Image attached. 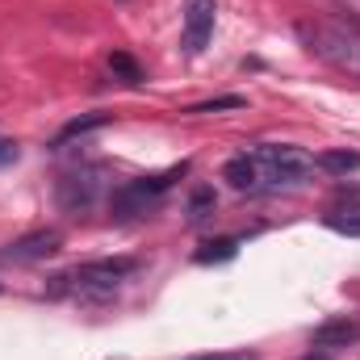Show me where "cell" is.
I'll return each mask as SVG.
<instances>
[{
  "mask_svg": "<svg viewBox=\"0 0 360 360\" xmlns=\"http://www.w3.org/2000/svg\"><path fill=\"white\" fill-rule=\"evenodd\" d=\"M139 272L134 256H109V260H89V264H76V269L51 276L46 293L55 297H76V302H109L117 297L122 281Z\"/></svg>",
  "mask_w": 360,
  "mask_h": 360,
  "instance_id": "1",
  "label": "cell"
},
{
  "mask_svg": "<svg viewBox=\"0 0 360 360\" xmlns=\"http://www.w3.org/2000/svg\"><path fill=\"white\" fill-rule=\"evenodd\" d=\"M302 46L327 68L360 80V25L356 21H297Z\"/></svg>",
  "mask_w": 360,
  "mask_h": 360,
  "instance_id": "2",
  "label": "cell"
},
{
  "mask_svg": "<svg viewBox=\"0 0 360 360\" xmlns=\"http://www.w3.org/2000/svg\"><path fill=\"white\" fill-rule=\"evenodd\" d=\"M260 168V184L264 188H293V184H306L314 176V155L293 147V143H256L248 151Z\"/></svg>",
  "mask_w": 360,
  "mask_h": 360,
  "instance_id": "3",
  "label": "cell"
},
{
  "mask_svg": "<svg viewBox=\"0 0 360 360\" xmlns=\"http://www.w3.org/2000/svg\"><path fill=\"white\" fill-rule=\"evenodd\" d=\"M188 172V160H180L176 168H168V172H160V176H143V180H126L122 188H113V197H109V210H113V218H134V214H147L180 176Z\"/></svg>",
  "mask_w": 360,
  "mask_h": 360,
  "instance_id": "4",
  "label": "cell"
},
{
  "mask_svg": "<svg viewBox=\"0 0 360 360\" xmlns=\"http://www.w3.org/2000/svg\"><path fill=\"white\" fill-rule=\"evenodd\" d=\"M101 193H105L101 168H72V172H63L59 184H55V201L68 214H89L92 205L101 201Z\"/></svg>",
  "mask_w": 360,
  "mask_h": 360,
  "instance_id": "5",
  "label": "cell"
},
{
  "mask_svg": "<svg viewBox=\"0 0 360 360\" xmlns=\"http://www.w3.org/2000/svg\"><path fill=\"white\" fill-rule=\"evenodd\" d=\"M214 17H218V4L214 0H188L184 4V34H180V46L184 55H201L214 38Z\"/></svg>",
  "mask_w": 360,
  "mask_h": 360,
  "instance_id": "6",
  "label": "cell"
},
{
  "mask_svg": "<svg viewBox=\"0 0 360 360\" xmlns=\"http://www.w3.org/2000/svg\"><path fill=\"white\" fill-rule=\"evenodd\" d=\"M63 248V235L59 231H30L21 239H13L8 248H0V260L8 264H34V260H46Z\"/></svg>",
  "mask_w": 360,
  "mask_h": 360,
  "instance_id": "7",
  "label": "cell"
},
{
  "mask_svg": "<svg viewBox=\"0 0 360 360\" xmlns=\"http://www.w3.org/2000/svg\"><path fill=\"white\" fill-rule=\"evenodd\" d=\"M360 340V323L356 319H331V323H323V327H314V348L319 352H335V348H348V344H356Z\"/></svg>",
  "mask_w": 360,
  "mask_h": 360,
  "instance_id": "8",
  "label": "cell"
},
{
  "mask_svg": "<svg viewBox=\"0 0 360 360\" xmlns=\"http://www.w3.org/2000/svg\"><path fill=\"white\" fill-rule=\"evenodd\" d=\"M222 180H226L235 193H256V188H264V184H260V168H256V160H252L248 151H239V155H231V160L222 164Z\"/></svg>",
  "mask_w": 360,
  "mask_h": 360,
  "instance_id": "9",
  "label": "cell"
},
{
  "mask_svg": "<svg viewBox=\"0 0 360 360\" xmlns=\"http://www.w3.org/2000/svg\"><path fill=\"white\" fill-rule=\"evenodd\" d=\"M314 168H319V172H327V176H348V172H360V151L331 147V151L314 155Z\"/></svg>",
  "mask_w": 360,
  "mask_h": 360,
  "instance_id": "10",
  "label": "cell"
},
{
  "mask_svg": "<svg viewBox=\"0 0 360 360\" xmlns=\"http://www.w3.org/2000/svg\"><path fill=\"white\" fill-rule=\"evenodd\" d=\"M109 122H113V113H80V117H72V122L55 134V147H68L72 139H84L92 130H105Z\"/></svg>",
  "mask_w": 360,
  "mask_h": 360,
  "instance_id": "11",
  "label": "cell"
},
{
  "mask_svg": "<svg viewBox=\"0 0 360 360\" xmlns=\"http://www.w3.org/2000/svg\"><path fill=\"white\" fill-rule=\"evenodd\" d=\"M214 210H218V197H214L210 184H197V188L188 193V201H184V218H188V222H205Z\"/></svg>",
  "mask_w": 360,
  "mask_h": 360,
  "instance_id": "12",
  "label": "cell"
},
{
  "mask_svg": "<svg viewBox=\"0 0 360 360\" xmlns=\"http://www.w3.org/2000/svg\"><path fill=\"white\" fill-rule=\"evenodd\" d=\"M239 256V239H210L197 248V264H222V260H235Z\"/></svg>",
  "mask_w": 360,
  "mask_h": 360,
  "instance_id": "13",
  "label": "cell"
},
{
  "mask_svg": "<svg viewBox=\"0 0 360 360\" xmlns=\"http://www.w3.org/2000/svg\"><path fill=\"white\" fill-rule=\"evenodd\" d=\"M109 72H113L122 84H130V89L143 84V68H139L134 55H126V51H113V55H109Z\"/></svg>",
  "mask_w": 360,
  "mask_h": 360,
  "instance_id": "14",
  "label": "cell"
},
{
  "mask_svg": "<svg viewBox=\"0 0 360 360\" xmlns=\"http://www.w3.org/2000/svg\"><path fill=\"white\" fill-rule=\"evenodd\" d=\"M226 109H248V96H239V92H231V96H210V101L188 105L184 113H226Z\"/></svg>",
  "mask_w": 360,
  "mask_h": 360,
  "instance_id": "15",
  "label": "cell"
},
{
  "mask_svg": "<svg viewBox=\"0 0 360 360\" xmlns=\"http://www.w3.org/2000/svg\"><path fill=\"white\" fill-rule=\"evenodd\" d=\"M184 360H260V356H256V352L235 348V352H201V356H184Z\"/></svg>",
  "mask_w": 360,
  "mask_h": 360,
  "instance_id": "16",
  "label": "cell"
},
{
  "mask_svg": "<svg viewBox=\"0 0 360 360\" xmlns=\"http://www.w3.org/2000/svg\"><path fill=\"white\" fill-rule=\"evenodd\" d=\"M4 164H17V143L0 134V168H4Z\"/></svg>",
  "mask_w": 360,
  "mask_h": 360,
  "instance_id": "17",
  "label": "cell"
},
{
  "mask_svg": "<svg viewBox=\"0 0 360 360\" xmlns=\"http://www.w3.org/2000/svg\"><path fill=\"white\" fill-rule=\"evenodd\" d=\"M302 360H331L327 352H310V356H302Z\"/></svg>",
  "mask_w": 360,
  "mask_h": 360,
  "instance_id": "18",
  "label": "cell"
},
{
  "mask_svg": "<svg viewBox=\"0 0 360 360\" xmlns=\"http://www.w3.org/2000/svg\"><path fill=\"white\" fill-rule=\"evenodd\" d=\"M105 360H130V356H105Z\"/></svg>",
  "mask_w": 360,
  "mask_h": 360,
  "instance_id": "19",
  "label": "cell"
}]
</instances>
